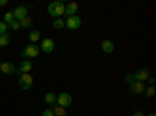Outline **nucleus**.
<instances>
[{"label": "nucleus", "instance_id": "1", "mask_svg": "<svg viewBox=\"0 0 156 116\" xmlns=\"http://www.w3.org/2000/svg\"><path fill=\"white\" fill-rule=\"evenodd\" d=\"M64 9H66V3H62V2H51L47 8L48 14L51 17H56V19L64 16Z\"/></svg>", "mask_w": 156, "mask_h": 116}, {"label": "nucleus", "instance_id": "2", "mask_svg": "<svg viewBox=\"0 0 156 116\" xmlns=\"http://www.w3.org/2000/svg\"><path fill=\"white\" fill-rule=\"evenodd\" d=\"M39 52H41V49H39L36 44H28V46H25V49L22 50V58L25 60H30V58H36L39 55Z\"/></svg>", "mask_w": 156, "mask_h": 116}, {"label": "nucleus", "instance_id": "3", "mask_svg": "<svg viewBox=\"0 0 156 116\" xmlns=\"http://www.w3.org/2000/svg\"><path fill=\"white\" fill-rule=\"evenodd\" d=\"M56 105L62 107V108H67L72 105V96L69 93H59L56 94Z\"/></svg>", "mask_w": 156, "mask_h": 116}, {"label": "nucleus", "instance_id": "4", "mask_svg": "<svg viewBox=\"0 0 156 116\" xmlns=\"http://www.w3.org/2000/svg\"><path fill=\"white\" fill-rule=\"evenodd\" d=\"M19 86L23 89V91H28V89L33 86V77L30 74H22L19 75Z\"/></svg>", "mask_w": 156, "mask_h": 116}, {"label": "nucleus", "instance_id": "5", "mask_svg": "<svg viewBox=\"0 0 156 116\" xmlns=\"http://www.w3.org/2000/svg\"><path fill=\"white\" fill-rule=\"evenodd\" d=\"M81 24H83V21H81V17H78V16L67 17V21L64 22V25H66L69 30H78L81 27Z\"/></svg>", "mask_w": 156, "mask_h": 116}, {"label": "nucleus", "instance_id": "6", "mask_svg": "<svg viewBox=\"0 0 156 116\" xmlns=\"http://www.w3.org/2000/svg\"><path fill=\"white\" fill-rule=\"evenodd\" d=\"M11 13H12V16H14L16 21H22L23 17L28 16V8L25 6V5H19V6H16L14 9H12Z\"/></svg>", "mask_w": 156, "mask_h": 116}, {"label": "nucleus", "instance_id": "7", "mask_svg": "<svg viewBox=\"0 0 156 116\" xmlns=\"http://www.w3.org/2000/svg\"><path fill=\"white\" fill-rule=\"evenodd\" d=\"M39 49H41L42 52H45V54H51L55 50V41L50 39V38H45V39H42L41 47H39Z\"/></svg>", "mask_w": 156, "mask_h": 116}, {"label": "nucleus", "instance_id": "8", "mask_svg": "<svg viewBox=\"0 0 156 116\" xmlns=\"http://www.w3.org/2000/svg\"><path fill=\"white\" fill-rule=\"evenodd\" d=\"M31 69H33V63H31L30 60H23V61L19 64V68L16 69V72H17L19 75H22V74H30Z\"/></svg>", "mask_w": 156, "mask_h": 116}, {"label": "nucleus", "instance_id": "9", "mask_svg": "<svg viewBox=\"0 0 156 116\" xmlns=\"http://www.w3.org/2000/svg\"><path fill=\"white\" fill-rule=\"evenodd\" d=\"M133 75H134V82H142V83H144L148 77H150V72H148L147 68H140V69L136 71Z\"/></svg>", "mask_w": 156, "mask_h": 116}, {"label": "nucleus", "instance_id": "10", "mask_svg": "<svg viewBox=\"0 0 156 116\" xmlns=\"http://www.w3.org/2000/svg\"><path fill=\"white\" fill-rule=\"evenodd\" d=\"M0 72L5 74V75H12L16 72V68H14V64H12L11 61H5L0 64Z\"/></svg>", "mask_w": 156, "mask_h": 116}, {"label": "nucleus", "instance_id": "11", "mask_svg": "<svg viewBox=\"0 0 156 116\" xmlns=\"http://www.w3.org/2000/svg\"><path fill=\"white\" fill-rule=\"evenodd\" d=\"M76 11H78V3H76V2H70V3L66 5V9H64V16H67V17L76 16Z\"/></svg>", "mask_w": 156, "mask_h": 116}, {"label": "nucleus", "instance_id": "12", "mask_svg": "<svg viewBox=\"0 0 156 116\" xmlns=\"http://www.w3.org/2000/svg\"><path fill=\"white\" fill-rule=\"evenodd\" d=\"M144 89H145V83H142V82H133L129 85V93L131 94H140V93H144Z\"/></svg>", "mask_w": 156, "mask_h": 116}, {"label": "nucleus", "instance_id": "13", "mask_svg": "<svg viewBox=\"0 0 156 116\" xmlns=\"http://www.w3.org/2000/svg\"><path fill=\"white\" fill-rule=\"evenodd\" d=\"M44 100H45V104L47 105H50V107H53V105H56V94L55 93H45V96H44Z\"/></svg>", "mask_w": 156, "mask_h": 116}, {"label": "nucleus", "instance_id": "14", "mask_svg": "<svg viewBox=\"0 0 156 116\" xmlns=\"http://www.w3.org/2000/svg\"><path fill=\"white\" fill-rule=\"evenodd\" d=\"M101 50H103L105 54H112V52H114V43L109 41V39L103 41V43H101Z\"/></svg>", "mask_w": 156, "mask_h": 116}, {"label": "nucleus", "instance_id": "15", "mask_svg": "<svg viewBox=\"0 0 156 116\" xmlns=\"http://www.w3.org/2000/svg\"><path fill=\"white\" fill-rule=\"evenodd\" d=\"M50 110L53 111V114H55V116H67V111H66V108H62V107L53 105V107H51Z\"/></svg>", "mask_w": 156, "mask_h": 116}, {"label": "nucleus", "instance_id": "16", "mask_svg": "<svg viewBox=\"0 0 156 116\" xmlns=\"http://www.w3.org/2000/svg\"><path fill=\"white\" fill-rule=\"evenodd\" d=\"M19 22H20V28H31V25H33V19H31L30 16L23 17V19L19 21Z\"/></svg>", "mask_w": 156, "mask_h": 116}, {"label": "nucleus", "instance_id": "17", "mask_svg": "<svg viewBox=\"0 0 156 116\" xmlns=\"http://www.w3.org/2000/svg\"><path fill=\"white\" fill-rule=\"evenodd\" d=\"M28 39L31 41V44H34L36 41L41 39V32H39V30H31V32H30V36H28Z\"/></svg>", "mask_w": 156, "mask_h": 116}, {"label": "nucleus", "instance_id": "18", "mask_svg": "<svg viewBox=\"0 0 156 116\" xmlns=\"http://www.w3.org/2000/svg\"><path fill=\"white\" fill-rule=\"evenodd\" d=\"M9 46V35L5 33V35H0V47H6Z\"/></svg>", "mask_w": 156, "mask_h": 116}, {"label": "nucleus", "instance_id": "19", "mask_svg": "<svg viewBox=\"0 0 156 116\" xmlns=\"http://www.w3.org/2000/svg\"><path fill=\"white\" fill-rule=\"evenodd\" d=\"M144 93H145L147 97H154V94H156V88H154V86H145Z\"/></svg>", "mask_w": 156, "mask_h": 116}, {"label": "nucleus", "instance_id": "20", "mask_svg": "<svg viewBox=\"0 0 156 116\" xmlns=\"http://www.w3.org/2000/svg\"><path fill=\"white\" fill-rule=\"evenodd\" d=\"M8 28H9V30H12V32H17V30H20V22L14 19V21H12V22L8 25Z\"/></svg>", "mask_w": 156, "mask_h": 116}, {"label": "nucleus", "instance_id": "21", "mask_svg": "<svg viewBox=\"0 0 156 116\" xmlns=\"http://www.w3.org/2000/svg\"><path fill=\"white\" fill-rule=\"evenodd\" d=\"M66 25H64V21L59 17V19H55L53 21V28H56V30H61V28H64Z\"/></svg>", "mask_w": 156, "mask_h": 116}, {"label": "nucleus", "instance_id": "22", "mask_svg": "<svg viewBox=\"0 0 156 116\" xmlns=\"http://www.w3.org/2000/svg\"><path fill=\"white\" fill-rule=\"evenodd\" d=\"M12 21H14V16H12V13H5V16H3V22L6 25H9Z\"/></svg>", "mask_w": 156, "mask_h": 116}, {"label": "nucleus", "instance_id": "23", "mask_svg": "<svg viewBox=\"0 0 156 116\" xmlns=\"http://www.w3.org/2000/svg\"><path fill=\"white\" fill-rule=\"evenodd\" d=\"M5 33H8V25L2 21L0 22V35H5Z\"/></svg>", "mask_w": 156, "mask_h": 116}, {"label": "nucleus", "instance_id": "24", "mask_svg": "<svg viewBox=\"0 0 156 116\" xmlns=\"http://www.w3.org/2000/svg\"><path fill=\"white\" fill-rule=\"evenodd\" d=\"M125 80L131 85V83L134 82V75H133V74H126V75H125Z\"/></svg>", "mask_w": 156, "mask_h": 116}, {"label": "nucleus", "instance_id": "25", "mask_svg": "<svg viewBox=\"0 0 156 116\" xmlns=\"http://www.w3.org/2000/svg\"><path fill=\"white\" fill-rule=\"evenodd\" d=\"M42 116H55V114H53V111H51L50 108H45V110L42 111Z\"/></svg>", "mask_w": 156, "mask_h": 116}, {"label": "nucleus", "instance_id": "26", "mask_svg": "<svg viewBox=\"0 0 156 116\" xmlns=\"http://www.w3.org/2000/svg\"><path fill=\"white\" fill-rule=\"evenodd\" d=\"M147 80H148V83H150V86H154V82H156V79H154V77H151V75H150V77H148V79H147Z\"/></svg>", "mask_w": 156, "mask_h": 116}, {"label": "nucleus", "instance_id": "27", "mask_svg": "<svg viewBox=\"0 0 156 116\" xmlns=\"http://www.w3.org/2000/svg\"><path fill=\"white\" fill-rule=\"evenodd\" d=\"M8 5V0H0V6H6Z\"/></svg>", "mask_w": 156, "mask_h": 116}, {"label": "nucleus", "instance_id": "28", "mask_svg": "<svg viewBox=\"0 0 156 116\" xmlns=\"http://www.w3.org/2000/svg\"><path fill=\"white\" fill-rule=\"evenodd\" d=\"M133 116H145V114L142 113V111H134V113H133Z\"/></svg>", "mask_w": 156, "mask_h": 116}, {"label": "nucleus", "instance_id": "29", "mask_svg": "<svg viewBox=\"0 0 156 116\" xmlns=\"http://www.w3.org/2000/svg\"><path fill=\"white\" fill-rule=\"evenodd\" d=\"M148 116H156V113H150V114H148Z\"/></svg>", "mask_w": 156, "mask_h": 116}, {"label": "nucleus", "instance_id": "30", "mask_svg": "<svg viewBox=\"0 0 156 116\" xmlns=\"http://www.w3.org/2000/svg\"><path fill=\"white\" fill-rule=\"evenodd\" d=\"M0 64H2V63H0Z\"/></svg>", "mask_w": 156, "mask_h": 116}]
</instances>
